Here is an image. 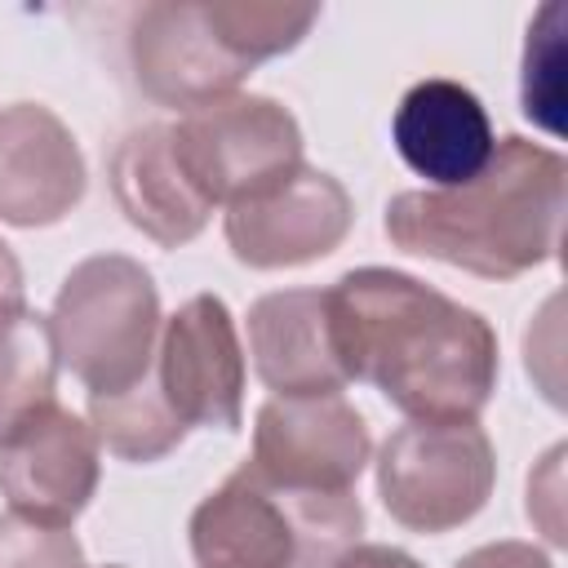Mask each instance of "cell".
I'll return each instance as SVG.
<instances>
[{
  "mask_svg": "<svg viewBox=\"0 0 568 568\" xmlns=\"http://www.w3.org/2000/svg\"><path fill=\"white\" fill-rule=\"evenodd\" d=\"M22 302V266L13 257V248L0 240V306Z\"/></svg>",
  "mask_w": 568,
  "mask_h": 568,
  "instance_id": "23",
  "label": "cell"
},
{
  "mask_svg": "<svg viewBox=\"0 0 568 568\" xmlns=\"http://www.w3.org/2000/svg\"><path fill=\"white\" fill-rule=\"evenodd\" d=\"M253 373L280 399L342 395L351 373L337 355L328 288H280L248 306Z\"/></svg>",
  "mask_w": 568,
  "mask_h": 568,
  "instance_id": "13",
  "label": "cell"
},
{
  "mask_svg": "<svg viewBox=\"0 0 568 568\" xmlns=\"http://www.w3.org/2000/svg\"><path fill=\"white\" fill-rule=\"evenodd\" d=\"M564 191V155L510 133L497 142L479 178L444 191L390 195L386 235L404 253L479 280H515L559 253Z\"/></svg>",
  "mask_w": 568,
  "mask_h": 568,
  "instance_id": "2",
  "label": "cell"
},
{
  "mask_svg": "<svg viewBox=\"0 0 568 568\" xmlns=\"http://www.w3.org/2000/svg\"><path fill=\"white\" fill-rule=\"evenodd\" d=\"M364 532L355 493L262 479L248 462L191 510L195 568H328Z\"/></svg>",
  "mask_w": 568,
  "mask_h": 568,
  "instance_id": "3",
  "label": "cell"
},
{
  "mask_svg": "<svg viewBox=\"0 0 568 568\" xmlns=\"http://www.w3.org/2000/svg\"><path fill=\"white\" fill-rule=\"evenodd\" d=\"M155 368V364H151ZM89 426L124 462H160L186 439V422L160 395L155 373L115 395H89Z\"/></svg>",
  "mask_w": 568,
  "mask_h": 568,
  "instance_id": "17",
  "label": "cell"
},
{
  "mask_svg": "<svg viewBox=\"0 0 568 568\" xmlns=\"http://www.w3.org/2000/svg\"><path fill=\"white\" fill-rule=\"evenodd\" d=\"M98 479V435L58 399L0 439V493L9 497V510L27 519L71 528V519L93 501Z\"/></svg>",
  "mask_w": 568,
  "mask_h": 568,
  "instance_id": "10",
  "label": "cell"
},
{
  "mask_svg": "<svg viewBox=\"0 0 568 568\" xmlns=\"http://www.w3.org/2000/svg\"><path fill=\"white\" fill-rule=\"evenodd\" d=\"M58 342L49 315L31 311L27 302L0 306V439L53 404L58 390Z\"/></svg>",
  "mask_w": 568,
  "mask_h": 568,
  "instance_id": "16",
  "label": "cell"
},
{
  "mask_svg": "<svg viewBox=\"0 0 568 568\" xmlns=\"http://www.w3.org/2000/svg\"><path fill=\"white\" fill-rule=\"evenodd\" d=\"M58 359L84 382L89 395L138 386L155 364L160 288L129 253H93L75 262L53 297Z\"/></svg>",
  "mask_w": 568,
  "mask_h": 568,
  "instance_id": "4",
  "label": "cell"
},
{
  "mask_svg": "<svg viewBox=\"0 0 568 568\" xmlns=\"http://www.w3.org/2000/svg\"><path fill=\"white\" fill-rule=\"evenodd\" d=\"M351 222H355L351 191L333 173L297 164L271 186L226 204L222 231L231 253L244 266L280 271V266H302L342 248V240L351 235Z\"/></svg>",
  "mask_w": 568,
  "mask_h": 568,
  "instance_id": "7",
  "label": "cell"
},
{
  "mask_svg": "<svg viewBox=\"0 0 568 568\" xmlns=\"http://www.w3.org/2000/svg\"><path fill=\"white\" fill-rule=\"evenodd\" d=\"M204 13L222 44L257 67L302 44V36L320 22V4H280V0H204Z\"/></svg>",
  "mask_w": 568,
  "mask_h": 568,
  "instance_id": "18",
  "label": "cell"
},
{
  "mask_svg": "<svg viewBox=\"0 0 568 568\" xmlns=\"http://www.w3.org/2000/svg\"><path fill=\"white\" fill-rule=\"evenodd\" d=\"M453 568H555L550 555L532 541H488L462 555Z\"/></svg>",
  "mask_w": 568,
  "mask_h": 568,
  "instance_id": "21",
  "label": "cell"
},
{
  "mask_svg": "<svg viewBox=\"0 0 568 568\" xmlns=\"http://www.w3.org/2000/svg\"><path fill=\"white\" fill-rule=\"evenodd\" d=\"M129 62L146 98L182 111L240 93V80L253 71L222 44L204 0L142 4L129 22Z\"/></svg>",
  "mask_w": 568,
  "mask_h": 568,
  "instance_id": "11",
  "label": "cell"
},
{
  "mask_svg": "<svg viewBox=\"0 0 568 568\" xmlns=\"http://www.w3.org/2000/svg\"><path fill=\"white\" fill-rule=\"evenodd\" d=\"M497 484V453L479 422H404L377 453V497L413 532L470 524Z\"/></svg>",
  "mask_w": 568,
  "mask_h": 568,
  "instance_id": "5",
  "label": "cell"
},
{
  "mask_svg": "<svg viewBox=\"0 0 568 568\" xmlns=\"http://www.w3.org/2000/svg\"><path fill=\"white\" fill-rule=\"evenodd\" d=\"M519 98L528 120H537L546 133H564V4H546L528 22Z\"/></svg>",
  "mask_w": 568,
  "mask_h": 568,
  "instance_id": "19",
  "label": "cell"
},
{
  "mask_svg": "<svg viewBox=\"0 0 568 568\" xmlns=\"http://www.w3.org/2000/svg\"><path fill=\"white\" fill-rule=\"evenodd\" d=\"M390 138H395L399 160L417 178H426L435 191L479 178L497 151L484 102L466 84L444 80V75L417 80L399 98Z\"/></svg>",
  "mask_w": 568,
  "mask_h": 568,
  "instance_id": "14",
  "label": "cell"
},
{
  "mask_svg": "<svg viewBox=\"0 0 568 568\" xmlns=\"http://www.w3.org/2000/svg\"><path fill=\"white\" fill-rule=\"evenodd\" d=\"M0 568H84V546L71 528L9 510L0 515Z\"/></svg>",
  "mask_w": 568,
  "mask_h": 568,
  "instance_id": "20",
  "label": "cell"
},
{
  "mask_svg": "<svg viewBox=\"0 0 568 568\" xmlns=\"http://www.w3.org/2000/svg\"><path fill=\"white\" fill-rule=\"evenodd\" d=\"M337 355L351 382H373L408 422H475L497 390L493 324L390 266L346 271L328 288Z\"/></svg>",
  "mask_w": 568,
  "mask_h": 568,
  "instance_id": "1",
  "label": "cell"
},
{
  "mask_svg": "<svg viewBox=\"0 0 568 568\" xmlns=\"http://www.w3.org/2000/svg\"><path fill=\"white\" fill-rule=\"evenodd\" d=\"M155 382L169 408L191 426L240 430L244 422V346L235 315L217 293L186 297L155 342Z\"/></svg>",
  "mask_w": 568,
  "mask_h": 568,
  "instance_id": "9",
  "label": "cell"
},
{
  "mask_svg": "<svg viewBox=\"0 0 568 568\" xmlns=\"http://www.w3.org/2000/svg\"><path fill=\"white\" fill-rule=\"evenodd\" d=\"M373 457L368 422L342 395H271L253 422L248 466L284 488L311 493H351L359 470Z\"/></svg>",
  "mask_w": 568,
  "mask_h": 568,
  "instance_id": "8",
  "label": "cell"
},
{
  "mask_svg": "<svg viewBox=\"0 0 568 568\" xmlns=\"http://www.w3.org/2000/svg\"><path fill=\"white\" fill-rule=\"evenodd\" d=\"M106 568H120V564H106Z\"/></svg>",
  "mask_w": 568,
  "mask_h": 568,
  "instance_id": "24",
  "label": "cell"
},
{
  "mask_svg": "<svg viewBox=\"0 0 568 568\" xmlns=\"http://www.w3.org/2000/svg\"><path fill=\"white\" fill-rule=\"evenodd\" d=\"M106 178H111V195L120 213L129 217V226H138L160 248L191 244L213 217V204L186 182L173 155L169 124L129 129L111 151Z\"/></svg>",
  "mask_w": 568,
  "mask_h": 568,
  "instance_id": "15",
  "label": "cell"
},
{
  "mask_svg": "<svg viewBox=\"0 0 568 568\" xmlns=\"http://www.w3.org/2000/svg\"><path fill=\"white\" fill-rule=\"evenodd\" d=\"M328 568H422V559H413L408 550L386 546V541H355Z\"/></svg>",
  "mask_w": 568,
  "mask_h": 568,
  "instance_id": "22",
  "label": "cell"
},
{
  "mask_svg": "<svg viewBox=\"0 0 568 568\" xmlns=\"http://www.w3.org/2000/svg\"><path fill=\"white\" fill-rule=\"evenodd\" d=\"M186 182L217 209L235 204L302 164L297 115L266 93H226L169 124Z\"/></svg>",
  "mask_w": 568,
  "mask_h": 568,
  "instance_id": "6",
  "label": "cell"
},
{
  "mask_svg": "<svg viewBox=\"0 0 568 568\" xmlns=\"http://www.w3.org/2000/svg\"><path fill=\"white\" fill-rule=\"evenodd\" d=\"M89 186L75 133L40 102L0 106V222L53 226Z\"/></svg>",
  "mask_w": 568,
  "mask_h": 568,
  "instance_id": "12",
  "label": "cell"
}]
</instances>
